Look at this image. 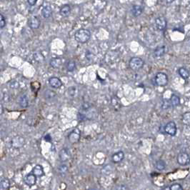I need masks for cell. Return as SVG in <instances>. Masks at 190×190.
<instances>
[{"instance_id":"1","label":"cell","mask_w":190,"mask_h":190,"mask_svg":"<svg viewBox=\"0 0 190 190\" xmlns=\"http://www.w3.org/2000/svg\"><path fill=\"white\" fill-rule=\"evenodd\" d=\"M91 38V32L89 30L86 29H80L76 31L74 34V39L80 44L86 43Z\"/></svg>"},{"instance_id":"2","label":"cell","mask_w":190,"mask_h":190,"mask_svg":"<svg viewBox=\"0 0 190 190\" xmlns=\"http://www.w3.org/2000/svg\"><path fill=\"white\" fill-rule=\"evenodd\" d=\"M129 67L134 71H137L143 67L144 64V61L141 58L138 57V56H134L132 57L129 61Z\"/></svg>"},{"instance_id":"3","label":"cell","mask_w":190,"mask_h":190,"mask_svg":"<svg viewBox=\"0 0 190 190\" xmlns=\"http://www.w3.org/2000/svg\"><path fill=\"white\" fill-rule=\"evenodd\" d=\"M168 76L164 72H158L155 76V83L159 86H165L168 84Z\"/></svg>"},{"instance_id":"4","label":"cell","mask_w":190,"mask_h":190,"mask_svg":"<svg viewBox=\"0 0 190 190\" xmlns=\"http://www.w3.org/2000/svg\"><path fill=\"white\" fill-rule=\"evenodd\" d=\"M80 138H81V131L78 128L73 129L68 135V139L71 144H76L79 142Z\"/></svg>"},{"instance_id":"5","label":"cell","mask_w":190,"mask_h":190,"mask_svg":"<svg viewBox=\"0 0 190 190\" xmlns=\"http://www.w3.org/2000/svg\"><path fill=\"white\" fill-rule=\"evenodd\" d=\"M177 128L176 125L174 121H169L164 126V131L166 134L170 135L171 136H174L176 134Z\"/></svg>"},{"instance_id":"6","label":"cell","mask_w":190,"mask_h":190,"mask_svg":"<svg viewBox=\"0 0 190 190\" xmlns=\"http://www.w3.org/2000/svg\"><path fill=\"white\" fill-rule=\"evenodd\" d=\"M155 26L159 31H164L167 26V21L164 16H158L155 19Z\"/></svg>"},{"instance_id":"7","label":"cell","mask_w":190,"mask_h":190,"mask_svg":"<svg viewBox=\"0 0 190 190\" xmlns=\"http://www.w3.org/2000/svg\"><path fill=\"white\" fill-rule=\"evenodd\" d=\"M178 164L181 166H186L189 163V156L186 152H181L177 156Z\"/></svg>"},{"instance_id":"8","label":"cell","mask_w":190,"mask_h":190,"mask_svg":"<svg viewBox=\"0 0 190 190\" xmlns=\"http://www.w3.org/2000/svg\"><path fill=\"white\" fill-rule=\"evenodd\" d=\"M24 181L26 185L29 186H32L36 184V176L31 173V174H28L24 177Z\"/></svg>"},{"instance_id":"9","label":"cell","mask_w":190,"mask_h":190,"mask_svg":"<svg viewBox=\"0 0 190 190\" xmlns=\"http://www.w3.org/2000/svg\"><path fill=\"white\" fill-rule=\"evenodd\" d=\"M40 24H41V21L39 18L37 16H31V18L29 19V21H28V24H29V27L31 28V29H36L39 27Z\"/></svg>"},{"instance_id":"10","label":"cell","mask_w":190,"mask_h":190,"mask_svg":"<svg viewBox=\"0 0 190 190\" xmlns=\"http://www.w3.org/2000/svg\"><path fill=\"white\" fill-rule=\"evenodd\" d=\"M49 84L50 86L54 89H59L62 86V81L59 78L56 77V76H52L49 79Z\"/></svg>"},{"instance_id":"11","label":"cell","mask_w":190,"mask_h":190,"mask_svg":"<svg viewBox=\"0 0 190 190\" xmlns=\"http://www.w3.org/2000/svg\"><path fill=\"white\" fill-rule=\"evenodd\" d=\"M11 144L14 148H20L24 144V139L20 136H16L11 140Z\"/></svg>"},{"instance_id":"12","label":"cell","mask_w":190,"mask_h":190,"mask_svg":"<svg viewBox=\"0 0 190 190\" xmlns=\"http://www.w3.org/2000/svg\"><path fill=\"white\" fill-rule=\"evenodd\" d=\"M124 153L122 151H119L117 152L114 153L111 156V160L114 163H119L124 159Z\"/></svg>"},{"instance_id":"13","label":"cell","mask_w":190,"mask_h":190,"mask_svg":"<svg viewBox=\"0 0 190 190\" xmlns=\"http://www.w3.org/2000/svg\"><path fill=\"white\" fill-rule=\"evenodd\" d=\"M131 14L133 16H135V17H137L142 14L143 12V8L142 6H140V5H133L132 7H131Z\"/></svg>"},{"instance_id":"14","label":"cell","mask_w":190,"mask_h":190,"mask_svg":"<svg viewBox=\"0 0 190 190\" xmlns=\"http://www.w3.org/2000/svg\"><path fill=\"white\" fill-rule=\"evenodd\" d=\"M70 158L69 151L68 149L66 148H64L60 151L59 152V159L61 161H66L67 160H69Z\"/></svg>"},{"instance_id":"15","label":"cell","mask_w":190,"mask_h":190,"mask_svg":"<svg viewBox=\"0 0 190 190\" xmlns=\"http://www.w3.org/2000/svg\"><path fill=\"white\" fill-rule=\"evenodd\" d=\"M51 13H52V10H51V6L49 4L44 5L43 6L42 10H41V14H42V16H44L45 19H47V18L50 17L51 15Z\"/></svg>"},{"instance_id":"16","label":"cell","mask_w":190,"mask_h":190,"mask_svg":"<svg viewBox=\"0 0 190 190\" xmlns=\"http://www.w3.org/2000/svg\"><path fill=\"white\" fill-rule=\"evenodd\" d=\"M71 12V7L69 4H64L61 6L59 9V14L62 16H69Z\"/></svg>"},{"instance_id":"17","label":"cell","mask_w":190,"mask_h":190,"mask_svg":"<svg viewBox=\"0 0 190 190\" xmlns=\"http://www.w3.org/2000/svg\"><path fill=\"white\" fill-rule=\"evenodd\" d=\"M32 173L36 176H39V177H40V176H42L43 175H44V169H43L42 166H41V165L39 164L36 165V166L33 168Z\"/></svg>"},{"instance_id":"18","label":"cell","mask_w":190,"mask_h":190,"mask_svg":"<svg viewBox=\"0 0 190 190\" xmlns=\"http://www.w3.org/2000/svg\"><path fill=\"white\" fill-rule=\"evenodd\" d=\"M165 49H166L165 46H158V47H156L154 51V57L159 58V57H161V56H162L165 53Z\"/></svg>"},{"instance_id":"19","label":"cell","mask_w":190,"mask_h":190,"mask_svg":"<svg viewBox=\"0 0 190 190\" xmlns=\"http://www.w3.org/2000/svg\"><path fill=\"white\" fill-rule=\"evenodd\" d=\"M61 59L60 58H51V60H50V66L52 68H54V69H58V68L60 67V66L61 65Z\"/></svg>"},{"instance_id":"20","label":"cell","mask_w":190,"mask_h":190,"mask_svg":"<svg viewBox=\"0 0 190 190\" xmlns=\"http://www.w3.org/2000/svg\"><path fill=\"white\" fill-rule=\"evenodd\" d=\"M19 103L20 106L23 108H26L29 106V100H28L27 96L26 95H22V96H20Z\"/></svg>"},{"instance_id":"21","label":"cell","mask_w":190,"mask_h":190,"mask_svg":"<svg viewBox=\"0 0 190 190\" xmlns=\"http://www.w3.org/2000/svg\"><path fill=\"white\" fill-rule=\"evenodd\" d=\"M10 187V181L7 178H4L0 181V188L1 189L8 190Z\"/></svg>"},{"instance_id":"22","label":"cell","mask_w":190,"mask_h":190,"mask_svg":"<svg viewBox=\"0 0 190 190\" xmlns=\"http://www.w3.org/2000/svg\"><path fill=\"white\" fill-rule=\"evenodd\" d=\"M170 102L173 106H178L180 104V98L177 95L173 94H171V98H170Z\"/></svg>"},{"instance_id":"23","label":"cell","mask_w":190,"mask_h":190,"mask_svg":"<svg viewBox=\"0 0 190 190\" xmlns=\"http://www.w3.org/2000/svg\"><path fill=\"white\" fill-rule=\"evenodd\" d=\"M178 73H179L180 76L184 79H187L189 76V71L184 67L179 68V70H178Z\"/></svg>"},{"instance_id":"24","label":"cell","mask_w":190,"mask_h":190,"mask_svg":"<svg viewBox=\"0 0 190 190\" xmlns=\"http://www.w3.org/2000/svg\"><path fill=\"white\" fill-rule=\"evenodd\" d=\"M155 168L158 170V171H162L165 169L166 168V164H165L164 161L163 160H158L155 164Z\"/></svg>"},{"instance_id":"25","label":"cell","mask_w":190,"mask_h":190,"mask_svg":"<svg viewBox=\"0 0 190 190\" xmlns=\"http://www.w3.org/2000/svg\"><path fill=\"white\" fill-rule=\"evenodd\" d=\"M76 69V63L73 60H69L68 61L67 64H66V69L69 72H72L74 71V69Z\"/></svg>"},{"instance_id":"26","label":"cell","mask_w":190,"mask_h":190,"mask_svg":"<svg viewBox=\"0 0 190 190\" xmlns=\"http://www.w3.org/2000/svg\"><path fill=\"white\" fill-rule=\"evenodd\" d=\"M182 121L184 124L189 125L190 124V112L187 111V112L184 113L182 116Z\"/></svg>"},{"instance_id":"27","label":"cell","mask_w":190,"mask_h":190,"mask_svg":"<svg viewBox=\"0 0 190 190\" xmlns=\"http://www.w3.org/2000/svg\"><path fill=\"white\" fill-rule=\"evenodd\" d=\"M33 56H34V59L38 62H42V61H44V56L40 52L34 53Z\"/></svg>"},{"instance_id":"28","label":"cell","mask_w":190,"mask_h":190,"mask_svg":"<svg viewBox=\"0 0 190 190\" xmlns=\"http://www.w3.org/2000/svg\"><path fill=\"white\" fill-rule=\"evenodd\" d=\"M55 96H56V93L51 90H46L45 91V97L46 99H52Z\"/></svg>"},{"instance_id":"29","label":"cell","mask_w":190,"mask_h":190,"mask_svg":"<svg viewBox=\"0 0 190 190\" xmlns=\"http://www.w3.org/2000/svg\"><path fill=\"white\" fill-rule=\"evenodd\" d=\"M9 87L12 89H16L19 87V84L17 81H15V80H13V81H10L9 83Z\"/></svg>"},{"instance_id":"30","label":"cell","mask_w":190,"mask_h":190,"mask_svg":"<svg viewBox=\"0 0 190 190\" xmlns=\"http://www.w3.org/2000/svg\"><path fill=\"white\" fill-rule=\"evenodd\" d=\"M169 190H183V188L180 184L175 183L169 186Z\"/></svg>"},{"instance_id":"31","label":"cell","mask_w":190,"mask_h":190,"mask_svg":"<svg viewBox=\"0 0 190 190\" xmlns=\"http://www.w3.org/2000/svg\"><path fill=\"white\" fill-rule=\"evenodd\" d=\"M5 25H6V20H5L4 16L1 14H0V29L4 28Z\"/></svg>"},{"instance_id":"32","label":"cell","mask_w":190,"mask_h":190,"mask_svg":"<svg viewBox=\"0 0 190 190\" xmlns=\"http://www.w3.org/2000/svg\"><path fill=\"white\" fill-rule=\"evenodd\" d=\"M75 91H76V89H75V87L74 86H71V87L69 88V89H68V93H69V94L70 96H74V94H75Z\"/></svg>"},{"instance_id":"33","label":"cell","mask_w":190,"mask_h":190,"mask_svg":"<svg viewBox=\"0 0 190 190\" xmlns=\"http://www.w3.org/2000/svg\"><path fill=\"white\" fill-rule=\"evenodd\" d=\"M59 169L60 172L65 173V172H66V171H67L68 167L65 164H62V165H61V166H59Z\"/></svg>"},{"instance_id":"34","label":"cell","mask_w":190,"mask_h":190,"mask_svg":"<svg viewBox=\"0 0 190 190\" xmlns=\"http://www.w3.org/2000/svg\"><path fill=\"white\" fill-rule=\"evenodd\" d=\"M159 2H161L162 4H165V5H168L171 4L174 0H159Z\"/></svg>"},{"instance_id":"35","label":"cell","mask_w":190,"mask_h":190,"mask_svg":"<svg viewBox=\"0 0 190 190\" xmlns=\"http://www.w3.org/2000/svg\"><path fill=\"white\" fill-rule=\"evenodd\" d=\"M27 2L30 6H34L37 2V0H27Z\"/></svg>"},{"instance_id":"36","label":"cell","mask_w":190,"mask_h":190,"mask_svg":"<svg viewBox=\"0 0 190 190\" xmlns=\"http://www.w3.org/2000/svg\"><path fill=\"white\" fill-rule=\"evenodd\" d=\"M44 140L46 141H47V142H51V136H50V134H46V136H44Z\"/></svg>"},{"instance_id":"37","label":"cell","mask_w":190,"mask_h":190,"mask_svg":"<svg viewBox=\"0 0 190 190\" xmlns=\"http://www.w3.org/2000/svg\"><path fill=\"white\" fill-rule=\"evenodd\" d=\"M116 189H129V188L126 187L124 185H121V186H120L119 187L116 188Z\"/></svg>"},{"instance_id":"38","label":"cell","mask_w":190,"mask_h":190,"mask_svg":"<svg viewBox=\"0 0 190 190\" xmlns=\"http://www.w3.org/2000/svg\"><path fill=\"white\" fill-rule=\"evenodd\" d=\"M3 111H4V107H3V105L0 103V115L3 114Z\"/></svg>"}]
</instances>
